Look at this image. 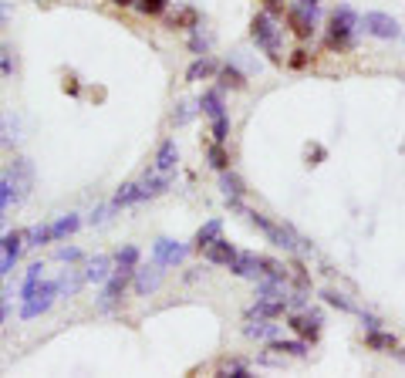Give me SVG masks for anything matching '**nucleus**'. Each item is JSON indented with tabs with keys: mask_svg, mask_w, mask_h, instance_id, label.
<instances>
[{
	"mask_svg": "<svg viewBox=\"0 0 405 378\" xmlns=\"http://www.w3.org/2000/svg\"><path fill=\"white\" fill-rule=\"evenodd\" d=\"M58 294H61L58 280H44V277L24 280V287H21V318H24V321H34V318L48 314Z\"/></svg>",
	"mask_w": 405,
	"mask_h": 378,
	"instance_id": "nucleus-1",
	"label": "nucleus"
},
{
	"mask_svg": "<svg viewBox=\"0 0 405 378\" xmlns=\"http://www.w3.org/2000/svg\"><path fill=\"white\" fill-rule=\"evenodd\" d=\"M358 24H361V14H354L348 3H338V7L331 10V24H328V34H325V48L328 51H352Z\"/></svg>",
	"mask_w": 405,
	"mask_h": 378,
	"instance_id": "nucleus-2",
	"label": "nucleus"
},
{
	"mask_svg": "<svg viewBox=\"0 0 405 378\" xmlns=\"http://www.w3.org/2000/svg\"><path fill=\"white\" fill-rule=\"evenodd\" d=\"M243 213H247V220H250L253 227L260 230L274 247H284V250H291V253L294 250H304V253L311 250V243H304V237H298L287 223H274V220H267V216H260V213H253V209H243Z\"/></svg>",
	"mask_w": 405,
	"mask_h": 378,
	"instance_id": "nucleus-3",
	"label": "nucleus"
},
{
	"mask_svg": "<svg viewBox=\"0 0 405 378\" xmlns=\"http://www.w3.org/2000/svg\"><path fill=\"white\" fill-rule=\"evenodd\" d=\"M250 41L260 51H267L274 61H280V24L270 10H257L250 17Z\"/></svg>",
	"mask_w": 405,
	"mask_h": 378,
	"instance_id": "nucleus-4",
	"label": "nucleus"
},
{
	"mask_svg": "<svg viewBox=\"0 0 405 378\" xmlns=\"http://www.w3.org/2000/svg\"><path fill=\"white\" fill-rule=\"evenodd\" d=\"M3 179L10 182V189H14V200H17V206L31 196V186H34V166H31V159H24V155H17L7 169H3Z\"/></svg>",
	"mask_w": 405,
	"mask_h": 378,
	"instance_id": "nucleus-5",
	"label": "nucleus"
},
{
	"mask_svg": "<svg viewBox=\"0 0 405 378\" xmlns=\"http://www.w3.org/2000/svg\"><path fill=\"white\" fill-rule=\"evenodd\" d=\"M361 31L365 34H372V37H379V41H395V37H402V27L399 21L392 17V14H381V10H365L361 14Z\"/></svg>",
	"mask_w": 405,
	"mask_h": 378,
	"instance_id": "nucleus-6",
	"label": "nucleus"
},
{
	"mask_svg": "<svg viewBox=\"0 0 405 378\" xmlns=\"http://www.w3.org/2000/svg\"><path fill=\"white\" fill-rule=\"evenodd\" d=\"M284 17H287V24H291V31L298 34V37H314V31H318V21L321 17H314L311 10H304L301 3H291L287 10H284Z\"/></svg>",
	"mask_w": 405,
	"mask_h": 378,
	"instance_id": "nucleus-7",
	"label": "nucleus"
},
{
	"mask_svg": "<svg viewBox=\"0 0 405 378\" xmlns=\"http://www.w3.org/2000/svg\"><path fill=\"white\" fill-rule=\"evenodd\" d=\"M126 287H128V270H115L112 277L101 284V298H98V307H101V311H112L115 304L122 301Z\"/></svg>",
	"mask_w": 405,
	"mask_h": 378,
	"instance_id": "nucleus-8",
	"label": "nucleus"
},
{
	"mask_svg": "<svg viewBox=\"0 0 405 378\" xmlns=\"http://www.w3.org/2000/svg\"><path fill=\"white\" fill-rule=\"evenodd\" d=\"M21 250H24V233H21V230H14V233H3V237H0V277L17 264Z\"/></svg>",
	"mask_w": 405,
	"mask_h": 378,
	"instance_id": "nucleus-9",
	"label": "nucleus"
},
{
	"mask_svg": "<svg viewBox=\"0 0 405 378\" xmlns=\"http://www.w3.org/2000/svg\"><path fill=\"white\" fill-rule=\"evenodd\" d=\"M186 247H182V243H176V240H166V237H162V240H155V247H152V260H155V264H162V267H166V270H169V267H179V264H182V260H186Z\"/></svg>",
	"mask_w": 405,
	"mask_h": 378,
	"instance_id": "nucleus-10",
	"label": "nucleus"
},
{
	"mask_svg": "<svg viewBox=\"0 0 405 378\" xmlns=\"http://www.w3.org/2000/svg\"><path fill=\"white\" fill-rule=\"evenodd\" d=\"M162 270H166V267H162V264H155V260H152L149 267H135V270H132V274H135V277H132L135 294H146V298L155 294V291H159V284H162Z\"/></svg>",
	"mask_w": 405,
	"mask_h": 378,
	"instance_id": "nucleus-11",
	"label": "nucleus"
},
{
	"mask_svg": "<svg viewBox=\"0 0 405 378\" xmlns=\"http://www.w3.org/2000/svg\"><path fill=\"white\" fill-rule=\"evenodd\" d=\"M236 277H247V280H264V257L260 253H236V260H233V267H230Z\"/></svg>",
	"mask_w": 405,
	"mask_h": 378,
	"instance_id": "nucleus-12",
	"label": "nucleus"
},
{
	"mask_svg": "<svg viewBox=\"0 0 405 378\" xmlns=\"http://www.w3.org/2000/svg\"><path fill=\"white\" fill-rule=\"evenodd\" d=\"M287 325L298 331L304 341H318V334H321V325H325V318H321V311H307V314H294V318H291Z\"/></svg>",
	"mask_w": 405,
	"mask_h": 378,
	"instance_id": "nucleus-13",
	"label": "nucleus"
},
{
	"mask_svg": "<svg viewBox=\"0 0 405 378\" xmlns=\"http://www.w3.org/2000/svg\"><path fill=\"white\" fill-rule=\"evenodd\" d=\"M287 314V298H257L250 311H247V321L250 318H267V321H277Z\"/></svg>",
	"mask_w": 405,
	"mask_h": 378,
	"instance_id": "nucleus-14",
	"label": "nucleus"
},
{
	"mask_svg": "<svg viewBox=\"0 0 405 378\" xmlns=\"http://www.w3.org/2000/svg\"><path fill=\"white\" fill-rule=\"evenodd\" d=\"M203 253H206V264H213V267H233V260H236V253L240 250H236L230 240L220 237V240H213Z\"/></svg>",
	"mask_w": 405,
	"mask_h": 378,
	"instance_id": "nucleus-15",
	"label": "nucleus"
},
{
	"mask_svg": "<svg viewBox=\"0 0 405 378\" xmlns=\"http://www.w3.org/2000/svg\"><path fill=\"white\" fill-rule=\"evenodd\" d=\"M220 186H223V196H227L230 206L243 213V193H247L243 179L236 176V173H230V169H223V173H220Z\"/></svg>",
	"mask_w": 405,
	"mask_h": 378,
	"instance_id": "nucleus-16",
	"label": "nucleus"
},
{
	"mask_svg": "<svg viewBox=\"0 0 405 378\" xmlns=\"http://www.w3.org/2000/svg\"><path fill=\"white\" fill-rule=\"evenodd\" d=\"M220 71V61L209 58V54H196V61L186 68V81H206V78H216Z\"/></svg>",
	"mask_w": 405,
	"mask_h": 378,
	"instance_id": "nucleus-17",
	"label": "nucleus"
},
{
	"mask_svg": "<svg viewBox=\"0 0 405 378\" xmlns=\"http://www.w3.org/2000/svg\"><path fill=\"white\" fill-rule=\"evenodd\" d=\"M179 162V146L176 139H162L159 142V149H155V169L159 173H173Z\"/></svg>",
	"mask_w": 405,
	"mask_h": 378,
	"instance_id": "nucleus-18",
	"label": "nucleus"
},
{
	"mask_svg": "<svg viewBox=\"0 0 405 378\" xmlns=\"http://www.w3.org/2000/svg\"><path fill=\"white\" fill-rule=\"evenodd\" d=\"M146 200H149V193H146V186H142V182H126V186H119V193H115L112 206H115V209H122V206H135V203H146Z\"/></svg>",
	"mask_w": 405,
	"mask_h": 378,
	"instance_id": "nucleus-19",
	"label": "nucleus"
},
{
	"mask_svg": "<svg viewBox=\"0 0 405 378\" xmlns=\"http://www.w3.org/2000/svg\"><path fill=\"white\" fill-rule=\"evenodd\" d=\"M112 274H115V260H112V257H95V260L85 267V284H105Z\"/></svg>",
	"mask_w": 405,
	"mask_h": 378,
	"instance_id": "nucleus-20",
	"label": "nucleus"
},
{
	"mask_svg": "<svg viewBox=\"0 0 405 378\" xmlns=\"http://www.w3.org/2000/svg\"><path fill=\"white\" fill-rule=\"evenodd\" d=\"M200 112L213 122V119H223L227 115V105H223V92L220 88H209V92H203L200 98Z\"/></svg>",
	"mask_w": 405,
	"mask_h": 378,
	"instance_id": "nucleus-21",
	"label": "nucleus"
},
{
	"mask_svg": "<svg viewBox=\"0 0 405 378\" xmlns=\"http://www.w3.org/2000/svg\"><path fill=\"white\" fill-rule=\"evenodd\" d=\"M216 78H220V92H223V88H230V92H243V88H247V75H243L236 65H220Z\"/></svg>",
	"mask_w": 405,
	"mask_h": 378,
	"instance_id": "nucleus-22",
	"label": "nucleus"
},
{
	"mask_svg": "<svg viewBox=\"0 0 405 378\" xmlns=\"http://www.w3.org/2000/svg\"><path fill=\"white\" fill-rule=\"evenodd\" d=\"M21 139H24V135H21V119L10 115V112H3V115H0V142L14 149Z\"/></svg>",
	"mask_w": 405,
	"mask_h": 378,
	"instance_id": "nucleus-23",
	"label": "nucleus"
},
{
	"mask_svg": "<svg viewBox=\"0 0 405 378\" xmlns=\"http://www.w3.org/2000/svg\"><path fill=\"white\" fill-rule=\"evenodd\" d=\"M220 237H223V223H220V220H206V223L196 230V237H193V247L203 253L213 240H220Z\"/></svg>",
	"mask_w": 405,
	"mask_h": 378,
	"instance_id": "nucleus-24",
	"label": "nucleus"
},
{
	"mask_svg": "<svg viewBox=\"0 0 405 378\" xmlns=\"http://www.w3.org/2000/svg\"><path fill=\"white\" fill-rule=\"evenodd\" d=\"M78 227H81V216L78 213H64L61 220L51 223V240H68V237L78 233Z\"/></svg>",
	"mask_w": 405,
	"mask_h": 378,
	"instance_id": "nucleus-25",
	"label": "nucleus"
},
{
	"mask_svg": "<svg viewBox=\"0 0 405 378\" xmlns=\"http://www.w3.org/2000/svg\"><path fill=\"white\" fill-rule=\"evenodd\" d=\"M365 345H368V348H375V352H395V348H399L395 334H388V331H381V328L368 331V334H365Z\"/></svg>",
	"mask_w": 405,
	"mask_h": 378,
	"instance_id": "nucleus-26",
	"label": "nucleus"
},
{
	"mask_svg": "<svg viewBox=\"0 0 405 378\" xmlns=\"http://www.w3.org/2000/svg\"><path fill=\"white\" fill-rule=\"evenodd\" d=\"M139 257H142V253H139V247H135V243L119 247V250H115V257H112V260H115V270H128V274H132V270L139 267Z\"/></svg>",
	"mask_w": 405,
	"mask_h": 378,
	"instance_id": "nucleus-27",
	"label": "nucleus"
},
{
	"mask_svg": "<svg viewBox=\"0 0 405 378\" xmlns=\"http://www.w3.org/2000/svg\"><path fill=\"white\" fill-rule=\"evenodd\" d=\"M243 331H247V338H274L277 325H274V321H267V318H250Z\"/></svg>",
	"mask_w": 405,
	"mask_h": 378,
	"instance_id": "nucleus-28",
	"label": "nucleus"
},
{
	"mask_svg": "<svg viewBox=\"0 0 405 378\" xmlns=\"http://www.w3.org/2000/svg\"><path fill=\"white\" fill-rule=\"evenodd\" d=\"M51 243V223H37V227L24 230V247H41Z\"/></svg>",
	"mask_w": 405,
	"mask_h": 378,
	"instance_id": "nucleus-29",
	"label": "nucleus"
},
{
	"mask_svg": "<svg viewBox=\"0 0 405 378\" xmlns=\"http://www.w3.org/2000/svg\"><path fill=\"white\" fill-rule=\"evenodd\" d=\"M270 348L277 354H291V358H304L307 354V341H280V338H274L270 341Z\"/></svg>",
	"mask_w": 405,
	"mask_h": 378,
	"instance_id": "nucleus-30",
	"label": "nucleus"
},
{
	"mask_svg": "<svg viewBox=\"0 0 405 378\" xmlns=\"http://www.w3.org/2000/svg\"><path fill=\"white\" fill-rule=\"evenodd\" d=\"M209 48H213V37L203 34V27H193V34H189V51H193V54H209Z\"/></svg>",
	"mask_w": 405,
	"mask_h": 378,
	"instance_id": "nucleus-31",
	"label": "nucleus"
},
{
	"mask_svg": "<svg viewBox=\"0 0 405 378\" xmlns=\"http://www.w3.org/2000/svg\"><path fill=\"white\" fill-rule=\"evenodd\" d=\"M206 159H209V166H213V169H220V173L230 169V155H227V149H223V142H213L209 152H206Z\"/></svg>",
	"mask_w": 405,
	"mask_h": 378,
	"instance_id": "nucleus-32",
	"label": "nucleus"
},
{
	"mask_svg": "<svg viewBox=\"0 0 405 378\" xmlns=\"http://www.w3.org/2000/svg\"><path fill=\"white\" fill-rule=\"evenodd\" d=\"M200 14L193 10V7H182V10H176V17H173V24L169 27H200Z\"/></svg>",
	"mask_w": 405,
	"mask_h": 378,
	"instance_id": "nucleus-33",
	"label": "nucleus"
},
{
	"mask_svg": "<svg viewBox=\"0 0 405 378\" xmlns=\"http://www.w3.org/2000/svg\"><path fill=\"white\" fill-rule=\"evenodd\" d=\"M321 298H325V304H331V307H338V311H345V314H354V304L345 298V294H338V291H321Z\"/></svg>",
	"mask_w": 405,
	"mask_h": 378,
	"instance_id": "nucleus-34",
	"label": "nucleus"
},
{
	"mask_svg": "<svg viewBox=\"0 0 405 378\" xmlns=\"http://www.w3.org/2000/svg\"><path fill=\"white\" fill-rule=\"evenodd\" d=\"M196 112H200V101H179V108L173 112V122H176V126H186Z\"/></svg>",
	"mask_w": 405,
	"mask_h": 378,
	"instance_id": "nucleus-35",
	"label": "nucleus"
},
{
	"mask_svg": "<svg viewBox=\"0 0 405 378\" xmlns=\"http://www.w3.org/2000/svg\"><path fill=\"white\" fill-rule=\"evenodd\" d=\"M135 7H139L146 17H159V14H166L169 0H135Z\"/></svg>",
	"mask_w": 405,
	"mask_h": 378,
	"instance_id": "nucleus-36",
	"label": "nucleus"
},
{
	"mask_svg": "<svg viewBox=\"0 0 405 378\" xmlns=\"http://www.w3.org/2000/svg\"><path fill=\"white\" fill-rule=\"evenodd\" d=\"M230 139V115L213 119V142H227Z\"/></svg>",
	"mask_w": 405,
	"mask_h": 378,
	"instance_id": "nucleus-37",
	"label": "nucleus"
},
{
	"mask_svg": "<svg viewBox=\"0 0 405 378\" xmlns=\"http://www.w3.org/2000/svg\"><path fill=\"white\" fill-rule=\"evenodd\" d=\"M223 375H230V378H250V368H247V365H240V361H230L227 368H223Z\"/></svg>",
	"mask_w": 405,
	"mask_h": 378,
	"instance_id": "nucleus-38",
	"label": "nucleus"
},
{
	"mask_svg": "<svg viewBox=\"0 0 405 378\" xmlns=\"http://www.w3.org/2000/svg\"><path fill=\"white\" fill-rule=\"evenodd\" d=\"M58 260H64V264H78V260H81V250H78V247H61V250H58Z\"/></svg>",
	"mask_w": 405,
	"mask_h": 378,
	"instance_id": "nucleus-39",
	"label": "nucleus"
},
{
	"mask_svg": "<svg viewBox=\"0 0 405 378\" xmlns=\"http://www.w3.org/2000/svg\"><path fill=\"white\" fill-rule=\"evenodd\" d=\"M0 71H3V75H14V58H10V48H0Z\"/></svg>",
	"mask_w": 405,
	"mask_h": 378,
	"instance_id": "nucleus-40",
	"label": "nucleus"
},
{
	"mask_svg": "<svg viewBox=\"0 0 405 378\" xmlns=\"http://www.w3.org/2000/svg\"><path fill=\"white\" fill-rule=\"evenodd\" d=\"M264 10H270L274 17H280V14H284L287 7H284V0H264Z\"/></svg>",
	"mask_w": 405,
	"mask_h": 378,
	"instance_id": "nucleus-41",
	"label": "nucleus"
},
{
	"mask_svg": "<svg viewBox=\"0 0 405 378\" xmlns=\"http://www.w3.org/2000/svg\"><path fill=\"white\" fill-rule=\"evenodd\" d=\"M294 3H301L304 10H311L314 17H321V0H294Z\"/></svg>",
	"mask_w": 405,
	"mask_h": 378,
	"instance_id": "nucleus-42",
	"label": "nucleus"
},
{
	"mask_svg": "<svg viewBox=\"0 0 405 378\" xmlns=\"http://www.w3.org/2000/svg\"><path fill=\"white\" fill-rule=\"evenodd\" d=\"M37 277H44V264H31L27 267V280H37Z\"/></svg>",
	"mask_w": 405,
	"mask_h": 378,
	"instance_id": "nucleus-43",
	"label": "nucleus"
},
{
	"mask_svg": "<svg viewBox=\"0 0 405 378\" xmlns=\"http://www.w3.org/2000/svg\"><path fill=\"white\" fill-rule=\"evenodd\" d=\"M358 318H361V325H365L368 331H372V328H379V318H375V314H365V311H361Z\"/></svg>",
	"mask_w": 405,
	"mask_h": 378,
	"instance_id": "nucleus-44",
	"label": "nucleus"
},
{
	"mask_svg": "<svg viewBox=\"0 0 405 378\" xmlns=\"http://www.w3.org/2000/svg\"><path fill=\"white\" fill-rule=\"evenodd\" d=\"M7 17H10V3H7V0H0V27L7 24Z\"/></svg>",
	"mask_w": 405,
	"mask_h": 378,
	"instance_id": "nucleus-45",
	"label": "nucleus"
},
{
	"mask_svg": "<svg viewBox=\"0 0 405 378\" xmlns=\"http://www.w3.org/2000/svg\"><path fill=\"white\" fill-rule=\"evenodd\" d=\"M291 65H294V68H304V65H307V54H304V51H298V54L291 58Z\"/></svg>",
	"mask_w": 405,
	"mask_h": 378,
	"instance_id": "nucleus-46",
	"label": "nucleus"
},
{
	"mask_svg": "<svg viewBox=\"0 0 405 378\" xmlns=\"http://www.w3.org/2000/svg\"><path fill=\"white\" fill-rule=\"evenodd\" d=\"M105 216H108V206H101L98 213H92V223H101V220H105Z\"/></svg>",
	"mask_w": 405,
	"mask_h": 378,
	"instance_id": "nucleus-47",
	"label": "nucleus"
},
{
	"mask_svg": "<svg viewBox=\"0 0 405 378\" xmlns=\"http://www.w3.org/2000/svg\"><path fill=\"white\" fill-rule=\"evenodd\" d=\"M307 152H314V159H311V162H321V159H325V149H321V146H314V149H307Z\"/></svg>",
	"mask_w": 405,
	"mask_h": 378,
	"instance_id": "nucleus-48",
	"label": "nucleus"
},
{
	"mask_svg": "<svg viewBox=\"0 0 405 378\" xmlns=\"http://www.w3.org/2000/svg\"><path fill=\"white\" fill-rule=\"evenodd\" d=\"M115 7H135V0H112Z\"/></svg>",
	"mask_w": 405,
	"mask_h": 378,
	"instance_id": "nucleus-49",
	"label": "nucleus"
},
{
	"mask_svg": "<svg viewBox=\"0 0 405 378\" xmlns=\"http://www.w3.org/2000/svg\"><path fill=\"white\" fill-rule=\"evenodd\" d=\"M392 354H395V358H399V361H402V365H405V348H395V352H392Z\"/></svg>",
	"mask_w": 405,
	"mask_h": 378,
	"instance_id": "nucleus-50",
	"label": "nucleus"
},
{
	"mask_svg": "<svg viewBox=\"0 0 405 378\" xmlns=\"http://www.w3.org/2000/svg\"><path fill=\"white\" fill-rule=\"evenodd\" d=\"M3 314H7V307H3V304H0V321H3Z\"/></svg>",
	"mask_w": 405,
	"mask_h": 378,
	"instance_id": "nucleus-51",
	"label": "nucleus"
},
{
	"mask_svg": "<svg viewBox=\"0 0 405 378\" xmlns=\"http://www.w3.org/2000/svg\"><path fill=\"white\" fill-rule=\"evenodd\" d=\"M0 237H3V230H0Z\"/></svg>",
	"mask_w": 405,
	"mask_h": 378,
	"instance_id": "nucleus-52",
	"label": "nucleus"
}]
</instances>
